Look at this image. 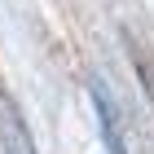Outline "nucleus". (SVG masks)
Here are the masks:
<instances>
[{"mask_svg":"<svg viewBox=\"0 0 154 154\" xmlns=\"http://www.w3.org/2000/svg\"><path fill=\"white\" fill-rule=\"evenodd\" d=\"M93 106H97V119H101L106 150L110 154H128V145H123V123H119V106H115V97L106 93L101 79H93Z\"/></svg>","mask_w":154,"mask_h":154,"instance_id":"obj_2","label":"nucleus"},{"mask_svg":"<svg viewBox=\"0 0 154 154\" xmlns=\"http://www.w3.org/2000/svg\"><path fill=\"white\" fill-rule=\"evenodd\" d=\"M0 150L5 154H35V141H31L22 115H18V106L5 93H0Z\"/></svg>","mask_w":154,"mask_h":154,"instance_id":"obj_1","label":"nucleus"}]
</instances>
